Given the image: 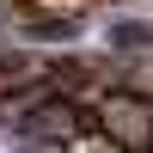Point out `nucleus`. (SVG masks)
<instances>
[{"label": "nucleus", "instance_id": "f257e3e1", "mask_svg": "<svg viewBox=\"0 0 153 153\" xmlns=\"http://www.w3.org/2000/svg\"><path fill=\"white\" fill-rule=\"evenodd\" d=\"M92 129H104L117 147L129 153H153V92L135 86H104L92 98Z\"/></svg>", "mask_w": 153, "mask_h": 153}, {"label": "nucleus", "instance_id": "f03ea898", "mask_svg": "<svg viewBox=\"0 0 153 153\" xmlns=\"http://www.w3.org/2000/svg\"><path fill=\"white\" fill-rule=\"evenodd\" d=\"M86 123H92V110H86V104H74V98H61V92H55L49 104H37L31 117L19 123V129H25V135H37V141H55V147H61V141H68L74 129H86Z\"/></svg>", "mask_w": 153, "mask_h": 153}, {"label": "nucleus", "instance_id": "7ed1b4c3", "mask_svg": "<svg viewBox=\"0 0 153 153\" xmlns=\"http://www.w3.org/2000/svg\"><path fill=\"white\" fill-rule=\"evenodd\" d=\"M98 0H19V12L31 25H80Z\"/></svg>", "mask_w": 153, "mask_h": 153}, {"label": "nucleus", "instance_id": "20e7f679", "mask_svg": "<svg viewBox=\"0 0 153 153\" xmlns=\"http://www.w3.org/2000/svg\"><path fill=\"white\" fill-rule=\"evenodd\" d=\"M37 74H49V61H43V55H0V98L19 92V86H25V80H37Z\"/></svg>", "mask_w": 153, "mask_h": 153}, {"label": "nucleus", "instance_id": "39448f33", "mask_svg": "<svg viewBox=\"0 0 153 153\" xmlns=\"http://www.w3.org/2000/svg\"><path fill=\"white\" fill-rule=\"evenodd\" d=\"M61 153H129V147H117L104 129H92V123H86V129H74L68 141H61Z\"/></svg>", "mask_w": 153, "mask_h": 153}]
</instances>
